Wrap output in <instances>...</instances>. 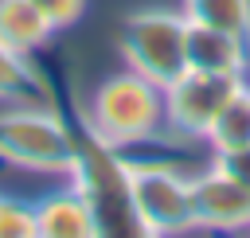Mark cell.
I'll return each instance as SVG.
<instances>
[{
    "label": "cell",
    "instance_id": "1",
    "mask_svg": "<svg viewBox=\"0 0 250 238\" xmlns=\"http://www.w3.org/2000/svg\"><path fill=\"white\" fill-rule=\"evenodd\" d=\"M31 59L47 82V105L59 113V121L70 137V172L66 176L90 211L94 238H160L137 207L125 152L94 129L66 62L59 55H39V51Z\"/></svg>",
    "mask_w": 250,
    "mask_h": 238
},
{
    "label": "cell",
    "instance_id": "2",
    "mask_svg": "<svg viewBox=\"0 0 250 238\" xmlns=\"http://www.w3.org/2000/svg\"><path fill=\"white\" fill-rule=\"evenodd\" d=\"M86 113L109 144L117 148L145 144L164 133V90L141 78L137 70H121L94 90Z\"/></svg>",
    "mask_w": 250,
    "mask_h": 238
},
{
    "label": "cell",
    "instance_id": "3",
    "mask_svg": "<svg viewBox=\"0 0 250 238\" xmlns=\"http://www.w3.org/2000/svg\"><path fill=\"white\" fill-rule=\"evenodd\" d=\"M125 66L152 86H172L188 70V16L168 8H141L121 23Z\"/></svg>",
    "mask_w": 250,
    "mask_h": 238
},
{
    "label": "cell",
    "instance_id": "4",
    "mask_svg": "<svg viewBox=\"0 0 250 238\" xmlns=\"http://www.w3.org/2000/svg\"><path fill=\"white\" fill-rule=\"evenodd\" d=\"M0 164L27 172L66 176L70 172V137L51 105H12L0 113Z\"/></svg>",
    "mask_w": 250,
    "mask_h": 238
},
{
    "label": "cell",
    "instance_id": "5",
    "mask_svg": "<svg viewBox=\"0 0 250 238\" xmlns=\"http://www.w3.org/2000/svg\"><path fill=\"white\" fill-rule=\"evenodd\" d=\"M242 86H246V74H207L188 66L172 86H164V129L172 137L203 140L211 121Z\"/></svg>",
    "mask_w": 250,
    "mask_h": 238
},
{
    "label": "cell",
    "instance_id": "6",
    "mask_svg": "<svg viewBox=\"0 0 250 238\" xmlns=\"http://www.w3.org/2000/svg\"><path fill=\"white\" fill-rule=\"evenodd\" d=\"M129 176H133L137 207H141L145 222L160 238H176V234L199 230L195 199H191V179H184L168 164H137V160H129Z\"/></svg>",
    "mask_w": 250,
    "mask_h": 238
},
{
    "label": "cell",
    "instance_id": "7",
    "mask_svg": "<svg viewBox=\"0 0 250 238\" xmlns=\"http://www.w3.org/2000/svg\"><path fill=\"white\" fill-rule=\"evenodd\" d=\"M191 199H195L199 230H219V234L250 230V191L238 179H230L219 164H211L191 179Z\"/></svg>",
    "mask_w": 250,
    "mask_h": 238
},
{
    "label": "cell",
    "instance_id": "8",
    "mask_svg": "<svg viewBox=\"0 0 250 238\" xmlns=\"http://www.w3.org/2000/svg\"><path fill=\"white\" fill-rule=\"evenodd\" d=\"M246 62H250V43H246V39L188 20V66H191V70H207V74H246Z\"/></svg>",
    "mask_w": 250,
    "mask_h": 238
},
{
    "label": "cell",
    "instance_id": "9",
    "mask_svg": "<svg viewBox=\"0 0 250 238\" xmlns=\"http://www.w3.org/2000/svg\"><path fill=\"white\" fill-rule=\"evenodd\" d=\"M35 222H39V238H94L90 211L74 187L43 195L35 203Z\"/></svg>",
    "mask_w": 250,
    "mask_h": 238
},
{
    "label": "cell",
    "instance_id": "10",
    "mask_svg": "<svg viewBox=\"0 0 250 238\" xmlns=\"http://www.w3.org/2000/svg\"><path fill=\"white\" fill-rule=\"evenodd\" d=\"M55 35L51 20L35 0H0V43H8L20 55H35Z\"/></svg>",
    "mask_w": 250,
    "mask_h": 238
},
{
    "label": "cell",
    "instance_id": "11",
    "mask_svg": "<svg viewBox=\"0 0 250 238\" xmlns=\"http://www.w3.org/2000/svg\"><path fill=\"white\" fill-rule=\"evenodd\" d=\"M0 101L4 105H47V82L31 55L0 43Z\"/></svg>",
    "mask_w": 250,
    "mask_h": 238
},
{
    "label": "cell",
    "instance_id": "12",
    "mask_svg": "<svg viewBox=\"0 0 250 238\" xmlns=\"http://www.w3.org/2000/svg\"><path fill=\"white\" fill-rule=\"evenodd\" d=\"M203 140L211 144L215 156H223V152H238V148H250V82H246V86L223 105V113L211 121V129H207Z\"/></svg>",
    "mask_w": 250,
    "mask_h": 238
},
{
    "label": "cell",
    "instance_id": "13",
    "mask_svg": "<svg viewBox=\"0 0 250 238\" xmlns=\"http://www.w3.org/2000/svg\"><path fill=\"white\" fill-rule=\"evenodd\" d=\"M184 16L250 43V0H184Z\"/></svg>",
    "mask_w": 250,
    "mask_h": 238
},
{
    "label": "cell",
    "instance_id": "14",
    "mask_svg": "<svg viewBox=\"0 0 250 238\" xmlns=\"http://www.w3.org/2000/svg\"><path fill=\"white\" fill-rule=\"evenodd\" d=\"M0 238H39L35 207H27L23 199L0 195Z\"/></svg>",
    "mask_w": 250,
    "mask_h": 238
},
{
    "label": "cell",
    "instance_id": "15",
    "mask_svg": "<svg viewBox=\"0 0 250 238\" xmlns=\"http://www.w3.org/2000/svg\"><path fill=\"white\" fill-rule=\"evenodd\" d=\"M35 4L43 8V16L51 20V27H55V31H62V27L78 23V20H82V12H86V0H35Z\"/></svg>",
    "mask_w": 250,
    "mask_h": 238
},
{
    "label": "cell",
    "instance_id": "16",
    "mask_svg": "<svg viewBox=\"0 0 250 238\" xmlns=\"http://www.w3.org/2000/svg\"><path fill=\"white\" fill-rule=\"evenodd\" d=\"M215 164L230 176V179H238L246 191H250V148H238V152H223V156H215Z\"/></svg>",
    "mask_w": 250,
    "mask_h": 238
}]
</instances>
